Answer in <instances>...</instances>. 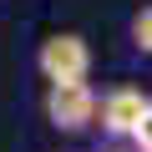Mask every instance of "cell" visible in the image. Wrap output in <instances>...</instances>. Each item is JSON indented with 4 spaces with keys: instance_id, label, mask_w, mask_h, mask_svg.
I'll return each instance as SVG.
<instances>
[{
    "instance_id": "obj_1",
    "label": "cell",
    "mask_w": 152,
    "mask_h": 152,
    "mask_svg": "<svg viewBox=\"0 0 152 152\" xmlns=\"http://www.w3.org/2000/svg\"><path fill=\"white\" fill-rule=\"evenodd\" d=\"M102 137L127 142L132 152H152V102L137 86H112L107 96H96V122Z\"/></svg>"
},
{
    "instance_id": "obj_2",
    "label": "cell",
    "mask_w": 152,
    "mask_h": 152,
    "mask_svg": "<svg viewBox=\"0 0 152 152\" xmlns=\"http://www.w3.org/2000/svg\"><path fill=\"white\" fill-rule=\"evenodd\" d=\"M46 122L56 132H91L96 122V86L86 81H46Z\"/></svg>"
},
{
    "instance_id": "obj_3",
    "label": "cell",
    "mask_w": 152,
    "mask_h": 152,
    "mask_svg": "<svg viewBox=\"0 0 152 152\" xmlns=\"http://www.w3.org/2000/svg\"><path fill=\"white\" fill-rule=\"evenodd\" d=\"M36 71L41 81H81V76H91V46L86 36L76 31H56L36 46Z\"/></svg>"
},
{
    "instance_id": "obj_4",
    "label": "cell",
    "mask_w": 152,
    "mask_h": 152,
    "mask_svg": "<svg viewBox=\"0 0 152 152\" xmlns=\"http://www.w3.org/2000/svg\"><path fill=\"white\" fill-rule=\"evenodd\" d=\"M132 51H137V56L152 51V10H147V5L132 10Z\"/></svg>"
},
{
    "instance_id": "obj_5",
    "label": "cell",
    "mask_w": 152,
    "mask_h": 152,
    "mask_svg": "<svg viewBox=\"0 0 152 152\" xmlns=\"http://www.w3.org/2000/svg\"><path fill=\"white\" fill-rule=\"evenodd\" d=\"M102 152H132V147H102Z\"/></svg>"
}]
</instances>
